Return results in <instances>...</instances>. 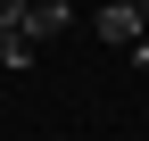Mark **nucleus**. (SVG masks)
Returning a JSON list of instances; mask_svg holds the SVG:
<instances>
[{
    "mask_svg": "<svg viewBox=\"0 0 149 141\" xmlns=\"http://www.w3.org/2000/svg\"><path fill=\"white\" fill-rule=\"evenodd\" d=\"M91 25H100V42H116V50H133V42H141V8H124V0H108Z\"/></svg>",
    "mask_w": 149,
    "mask_h": 141,
    "instance_id": "f257e3e1",
    "label": "nucleus"
},
{
    "mask_svg": "<svg viewBox=\"0 0 149 141\" xmlns=\"http://www.w3.org/2000/svg\"><path fill=\"white\" fill-rule=\"evenodd\" d=\"M74 25V8L66 0H33V17H25V42H50V33H66Z\"/></svg>",
    "mask_w": 149,
    "mask_h": 141,
    "instance_id": "f03ea898",
    "label": "nucleus"
},
{
    "mask_svg": "<svg viewBox=\"0 0 149 141\" xmlns=\"http://www.w3.org/2000/svg\"><path fill=\"white\" fill-rule=\"evenodd\" d=\"M0 66H33V42L25 33H0Z\"/></svg>",
    "mask_w": 149,
    "mask_h": 141,
    "instance_id": "7ed1b4c3",
    "label": "nucleus"
},
{
    "mask_svg": "<svg viewBox=\"0 0 149 141\" xmlns=\"http://www.w3.org/2000/svg\"><path fill=\"white\" fill-rule=\"evenodd\" d=\"M25 17H33V0H0V33H25Z\"/></svg>",
    "mask_w": 149,
    "mask_h": 141,
    "instance_id": "20e7f679",
    "label": "nucleus"
},
{
    "mask_svg": "<svg viewBox=\"0 0 149 141\" xmlns=\"http://www.w3.org/2000/svg\"><path fill=\"white\" fill-rule=\"evenodd\" d=\"M133 66H141V75H149V33H141V42H133Z\"/></svg>",
    "mask_w": 149,
    "mask_h": 141,
    "instance_id": "39448f33",
    "label": "nucleus"
},
{
    "mask_svg": "<svg viewBox=\"0 0 149 141\" xmlns=\"http://www.w3.org/2000/svg\"><path fill=\"white\" fill-rule=\"evenodd\" d=\"M141 33H149V0H141Z\"/></svg>",
    "mask_w": 149,
    "mask_h": 141,
    "instance_id": "423d86ee",
    "label": "nucleus"
}]
</instances>
